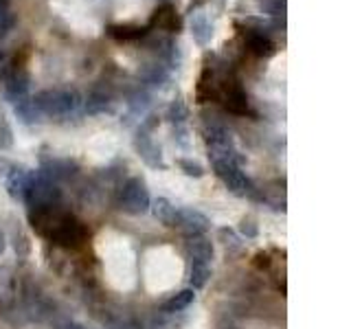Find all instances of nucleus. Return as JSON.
Segmentation results:
<instances>
[{
	"label": "nucleus",
	"instance_id": "f3484780",
	"mask_svg": "<svg viewBox=\"0 0 351 329\" xmlns=\"http://www.w3.org/2000/svg\"><path fill=\"white\" fill-rule=\"evenodd\" d=\"M193 301H195V290L184 288V290H180V292H176V294L171 296V299L165 301L160 310H162L165 314H176V312L186 310V307H189Z\"/></svg>",
	"mask_w": 351,
	"mask_h": 329
},
{
	"label": "nucleus",
	"instance_id": "bb28decb",
	"mask_svg": "<svg viewBox=\"0 0 351 329\" xmlns=\"http://www.w3.org/2000/svg\"><path fill=\"white\" fill-rule=\"evenodd\" d=\"M11 145H14V132H11V125L7 121L0 117V151L9 149Z\"/></svg>",
	"mask_w": 351,
	"mask_h": 329
},
{
	"label": "nucleus",
	"instance_id": "b1692460",
	"mask_svg": "<svg viewBox=\"0 0 351 329\" xmlns=\"http://www.w3.org/2000/svg\"><path fill=\"white\" fill-rule=\"evenodd\" d=\"M189 119V110H186V106L180 101V99H176V101H171V106L167 108V121L173 125H182L184 121Z\"/></svg>",
	"mask_w": 351,
	"mask_h": 329
},
{
	"label": "nucleus",
	"instance_id": "1a4fd4ad",
	"mask_svg": "<svg viewBox=\"0 0 351 329\" xmlns=\"http://www.w3.org/2000/svg\"><path fill=\"white\" fill-rule=\"evenodd\" d=\"M86 112L88 114H112L114 112V95L108 84H97L86 97Z\"/></svg>",
	"mask_w": 351,
	"mask_h": 329
},
{
	"label": "nucleus",
	"instance_id": "423d86ee",
	"mask_svg": "<svg viewBox=\"0 0 351 329\" xmlns=\"http://www.w3.org/2000/svg\"><path fill=\"white\" fill-rule=\"evenodd\" d=\"M217 99L224 103V108L228 110L230 114L237 117H246L250 112L248 106V95L241 88V84L237 80H224L217 88Z\"/></svg>",
	"mask_w": 351,
	"mask_h": 329
},
{
	"label": "nucleus",
	"instance_id": "393cba45",
	"mask_svg": "<svg viewBox=\"0 0 351 329\" xmlns=\"http://www.w3.org/2000/svg\"><path fill=\"white\" fill-rule=\"evenodd\" d=\"M217 237L219 241L226 246V248H233V250H239L241 248V239L237 237V233L233 228H219L217 230Z\"/></svg>",
	"mask_w": 351,
	"mask_h": 329
},
{
	"label": "nucleus",
	"instance_id": "c85d7f7f",
	"mask_svg": "<svg viewBox=\"0 0 351 329\" xmlns=\"http://www.w3.org/2000/svg\"><path fill=\"white\" fill-rule=\"evenodd\" d=\"M64 329H88V327H84V325H80V323H66Z\"/></svg>",
	"mask_w": 351,
	"mask_h": 329
},
{
	"label": "nucleus",
	"instance_id": "f257e3e1",
	"mask_svg": "<svg viewBox=\"0 0 351 329\" xmlns=\"http://www.w3.org/2000/svg\"><path fill=\"white\" fill-rule=\"evenodd\" d=\"M29 222L42 237L66 250H77L88 241V226L80 217L64 211L62 204L29 208Z\"/></svg>",
	"mask_w": 351,
	"mask_h": 329
},
{
	"label": "nucleus",
	"instance_id": "f8f14e48",
	"mask_svg": "<svg viewBox=\"0 0 351 329\" xmlns=\"http://www.w3.org/2000/svg\"><path fill=\"white\" fill-rule=\"evenodd\" d=\"M244 47H246V51L252 55V58H259V60H268V58H272L274 53H277V47H274V42L259 27L246 31Z\"/></svg>",
	"mask_w": 351,
	"mask_h": 329
},
{
	"label": "nucleus",
	"instance_id": "aec40b11",
	"mask_svg": "<svg viewBox=\"0 0 351 329\" xmlns=\"http://www.w3.org/2000/svg\"><path fill=\"white\" fill-rule=\"evenodd\" d=\"M211 263H191V272H189V283L191 290H202L204 285L211 279Z\"/></svg>",
	"mask_w": 351,
	"mask_h": 329
},
{
	"label": "nucleus",
	"instance_id": "c756f323",
	"mask_svg": "<svg viewBox=\"0 0 351 329\" xmlns=\"http://www.w3.org/2000/svg\"><path fill=\"white\" fill-rule=\"evenodd\" d=\"M3 248H5V237H3V233H0V252H3Z\"/></svg>",
	"mask_w": 351,
	"mask_h": 329
},
{
	"label": "nucleus",
	"instance_id": "f03ea898",
	"mask_svg": "<svg viewBox=\"0 0 351 329\" xmlns=\"http://www.w3.org/2000/svg\"><path fill=\"white\" fill-rule=\"evenodd\" d=\"M33 103H36L42 117L55 121H69L80 114L84 99L73 88H51V90H42L33 97Z\"/></svg>",
	"mask_w": 351,
	"mask_h": 329
},
{
	"label": "nucleus",
	"instance_id": "a211bd4d",
	"mask_svg": "<svg viewBox=\"0 0 351 329\" xmlns=\"http://www.w3.org/2000/svg\"><path fill=\"white\" fill-rule=\"evenodd\" d=\"M29 169L25 167H16L14 171L9 173L7 178V191L9 195L14 197V200H22V195H25V186H27V180H29Z\"/></svg>",
	"mask_w": 351,
	"mask_h": 329
},
{
	"label": "nucleus",
	"instance_id": "a878e982",
	"mask_svg": "<svg viewBox=\"0 0 351 329\" xmlns=\"http://www.w3.org/2000/svg\"><path fill=\"white\" fill-rule=\"evenodd\" d=\"M178 167L186 175H191V178H202V175H204V167H202V164L195 162V160H189V158H180L178 160Z\"/></svg>",
	"mask_w": 351,
	"mask_h": 329
},
{
	"label": "nucleus",
	"instance_id": "2eb2a0df",
	"mask_svg": "<svg viewBox=\"0 0 351 329\" xmlns=\"http://www.w3.org/2000/svg\"><path fill=\"white\" fill-rule=\"evenodd\" d=\"M106 33L108 38H112L117 42H138L143 38H147V29L138 25H108Z\"/></svg>",
	"mask_w": 351,
	"mask_h": 329
},
{
	"label": "nucleus",
	"instance_id": "7c9ffc66",
	"mask_svg": "<svg viewBox=\"0 0 351 329\" xmlns=\"http://www.w3.org/2000/svg\"><path fill=\"white\" fill-rule=\"evenodd\" d=\"M5 64V51H0V66Z\"/></svg>",
	"mask_w": 351,
	"mask_h": 329
},
{
	"label": "nucleus",
	"instance_id": "39448f33",
	"mask_svg": "<svg viewBox=\"0 0 351 329\" xmlns=\"http://www.w3.org/2000/svg\"><path fill=\"white\" fill-rule=\"evenodd\" d=\"M117 206H119V211H123L128 215H145L149 211L152 195L141 175H132V178L123 182L117 197Z\"/></svg>",
	"mask_w": 351,
	"mask_h": 329
},
{
	"label": "nucleus",
	"instance_id": "4468645a",
	"mask_svg": "<svg viewBox=\"0 0 351 329\" xmlns=\"http://www.w3.org/2000/svg\"><path fill=\"white\" fill-rule=\"evenodd\" d=\"M189 29H191V36L195 40L197 47H208L213 40V22L208 20V16L204 11H191V20H189Z\"/></svg>",
	"mask_w": 351,
	"mask_h": 329
},
{
	"label": "nucleus",
	"instance_id": "6e6552de",
	"mask_svg": "<svg viewBox=\"0 0 351 329\" xmlns=\"http://www.w3.org/2000/svg\"><path fill=\"white\" fill-rule=\"evenodd\" d=\"M29 88H31V75L25 66H11L5 75V97L9 99L11 103L20 101L29 95Z\"/></svg>",
	"mask_w": 351,
	"mask_h": 329
},
{
	"label": "nucleus",
	"instance_id": "7ed1b4c3",
	"mask_svg": "<svg viewBox=\"0 0 351 329\" xmlns=\"http://www.w3.org/2000/svg\"><path fill=\"white\" fill-rule=\"evenodd\" d=\"M22 202L29 208L62 204V189L58 186V182L51 180L49 175H44L42 171H31L27 186H25V195H22Z\"/></svg>",
	"mask_w": 351,
	"mask_h": 329
},
{
	"label": "nucleus",
	"instance_id": "9b49d317",
	"mask_svg": "<svg viewBox=\"0 0 351 329\" xmlns=\"http://www.w3.org/2000/svg\"><path fill=\"white\" fill-rule=\"evenodd\" d=\"M149 27L158 29V31H167V33H180L182 31V20H180L178 11H176V7L171 3H162L160 7L154 9Z\"/></svg>",
	"mask_w": 351,
	"mask_h": 329
},
{
	"label": "nucleus",
	"instance_id": "412c9836",
	"mask_svg": "<svg viewBox=\"0 0 351 329\" xmlns=\"http://www.w3.org/2000/svg\"><path fill=\"white\" fill-rule=\"evenodd\" d=\"M167 66H162V64H147L145 69H143V80H145L149 86H160L167 82Z\"/></svg>",
	"mask_w": 351,
	"mask_h": 329
},
{
	"label": "nucleus",
	"instance_id": "4be33fe9",
	"mask_svg": "<svg viewBox=\"0 0 351 329\" xmlns=\"http://www.w3.org/2000/svg\"><path fill=\"white\" fill-rule=\"evenodd\" d=\"M257 7L261 14L270 18H283L285 9H288V0H257Z\"/></svg>",
	"mask_w": 351,
	"mask_h": 329
},
{
	"label": "nucleus",
	"instance_id": "20e7f679",
	"mask_svg": "<svg viewBox=\"0 0 351 329\" xmlns=\"http://www.w3.org/2000/svg\"><path fill=\"white\" fill-rule=\"evenodd\" d=\"M211 164H213L215 175L224 182V186L233 195H239V197H246V195L248 197H257L255 184H252L248 175L241 171L239 160H235V158H217V160H211Z\"/></svg>",
	"mask_w": 351,
	"mask_h": 329
},
{
	"label": "nucleus",
	"instance_id": "ddd939ff",
	"mask_svg": "<svg viewBox=\"0 0 351 329\" xmlns=\"http://www.w3.org/2000/svg\"><path fill=\"white\" fill-rule=\"evenodd\" d=\"M184 250H186V257H189L191 263H211L213 261V255H215L213 241L208 239L206 235L186 237Z\"/></svg>",
	"mask_w": 351,
	"mask_h": 329
},
{
	"label": "nucleus",
	"instance_id": "5701e85b",
	"mask_svg": "<svg viewBox=\"0 0 351 329\" xmlns=\"http://www.w3.org/2000/svg\"><path fill=\"white\" fill-rule=\"evenodd\" d=\"M16 14H11L9 9V0H0V38H5L7 33L16 27Z\"/></svg>",
	"mask_w": 351,
	"mask_h": 329
},
{
	"label": "nucleus",
	"instance_id": "6ab92c4d",
	"mask_svg": "<svg viewBox=\"0 0 351 329\" xmlns=\"http://www.w3.org/2000/svg\"><path fill=\"white\" fill-rule=\"evenodd\" d=\"M176 208H178V206H173V204L167 200V197H158V200H154V202H152L149 211L154 213V217H156L158 222H162L165 226H171V224H173Z\"/></svg>",
	"mask_w": 351,
	"mask_h": 329
},
{
	"label": "nucleus",
	"instance_id": "9d476101",
	"mask_svg": "<svg viewBox=\"0 0 351 329\" xmlns=\"http://www.w3.org/2000/svg\"><path fill=\"white\" fill-rule=\"evenodd\" d=\"M134 149L138 154V158L147 164L152 169H165V160H162V151L160 147L154 143V138L147 134V132H136L134 136Z\"/></svg>",
	"mask_w": 351,
	"mask_h": 329
},
{
	"label": "nucleus",
	"instance_id": "0eeeda50",
	"mask_svg": "<svg viewBox=\"0 0 351 329\" xmlns=\"http://www.w3.org/2000/svg\"><path fill=\"white\" fill-rule=\"evenodd\" d=\"M171 228H178L184 237L206 235V230L211 228V219L195 208H176Z\"/></svg>",
	"mask_w": 351,
	"mask_h": 329
},
{
	"label": "nucleus",
	"instance_id": "dca6fc26",
	"mask_svg": "<svg viewBox=\"0 0 351 329\" xmlns=\"http://www.w3.org/2000/svg\"><path fill=\"white\" fill-rule=\"evenodd\" d=\"M14 112L25 125H36V123H42V121H44V117L40 114V110L36 108V103H33V99H29V97L20 99V101L14 103Z\"/></svg>",
	"mask_w": 351,
	"mask_h": 329
},
{
	"label": "nucleus",
	"instance_id": "cd10ccee",
	"mask_svg": "<svg viewBox=\"0 0 351 329\" xmlns=\"http://www.w3.org/2000/svg\"><path fill=\"white\" fill-rule=\"evenodd\" d=\"M241 235H244L246 239H252V237H257V224L252 222V219H241Z\"/></svg>",
	"mask_w": 351,
	"mask_h": 329
}]
</instances>
